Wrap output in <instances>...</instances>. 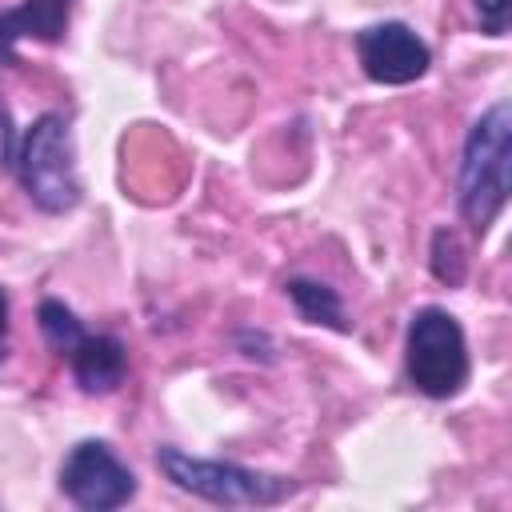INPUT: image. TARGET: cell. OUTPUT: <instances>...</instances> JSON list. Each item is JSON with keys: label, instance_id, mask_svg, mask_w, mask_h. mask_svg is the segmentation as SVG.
I'll return each instance as SVG.
<instances>
[{"label": "cell", "instance_id": "6da1fadb", "mask_svg": "<svg viewBox=\"0 0 512 512\" xmlns=\"http://www.w3.org/2000/svg\"><path fill=\"white\" fill-rule=\"evenodd\" d=\"M508 164H512V104L496 100L472 120L460 148V172H456L460 216L476 236H484L508 204V192H512Z\"/></svg>", "mask_w": 512, "mask_h": 512}, {"label": "cell", "instance_id": "7a4b0ae2", "mask_svg": "<svg viewBox=\"0 0 512 512\" xmlns=\"http://www.w3.org/2000/svg\"><path fill=\"white\" fill-rule=\"evenodd\" d=\"M156 468L164 472V480L172 488H180L196 500H208V504H224V508H272V504H284L300 488L292 476L244 468L236 460L192 456L176 444L156 448Z\"/></svg>", "mask_w": 512, "mask_h": 512}, {"label": "cell", "instance_id": "3957f363", "mask_svg": "<svg viewBox=\"0 0 512 512\" xmlns=\"http://www.w3.org/2000/svg\"><path fill=\"white\" fill-rule=\"evenodd\" d=\"M24 196L48 212V216H64L80 204V176H76V148H72V128L60 112H44L36 116L20 144H16V160H12Z\"/></svg>", "mask_w": 512, "mask_h": 512}, {"label": "cell", "instance_id": "277c9868", "mask_svg": "<svg viewBox=\"0 0 512 512\" xmlns=\"http://www.w3.org/2000/svg\"><path fill=\"white\" fill-rule=\"evenodd\" d=\"M472 360L460 320L440 308L424 304L408 316L404 332V376L408 384L428 400H452L468 384Z\"/></svg>", "mask_w": 512, "mask_h": 512}, {"label": "cell", "instance_id": "5b68a950", "mask_svg": "<svg viewBox=\"0 0 512 512\" xmlns=\"http://www.w3.org/2000/svg\"><path fill=\"white\" fill-rule=\"evenodd\" d=\"M60 492L84 512H112L136 496V472L108 440H80L60 464Z\"/></svg>", "mask_w": 512, "mask_h": 512}, {"label": "cell", "instance_id": "8992f818", "mask_svg": "<svg viewBox=\"0 0 512 512\" xmlns=\"http://www.w3.org/2000/svg\"><path fill=\"white\" fill-rule=\"evenodd\" d=\"M356 60L372 84L404 88L432 68V48L404 20H380L356 32Z\"/></svg>", "mask_w": 512, "mask_h": 512}, {"label": "cell", "instance_id": "52a82bcc", "mask_svg": "<svg viewBox=\"0 0 512 512\" xmlns=\"http://www.w3.org/2000/svg\"><path fill=\"white\" fill-rule=\"evenodd\" d=\"M72 8H76V0H20V4L4 8L0 12V64L16 68L20 64L16 48L24 40L60 44L68 32Z\"/></svg>", "mask_w": 512, "mask_h": 512}, {"label": "cell", "instance_id": "ba28073f", "mask_svg": "<svg viewBox=\"0 0 512 512\" xmlns=\"http://www.w3.org/2000/svg\"><path fill=\"white\" fill-rule=\"evenodd\" d=\"M68 368L88 396H108L128 376V348L112 332H84L68 352Z\"/></svg>", "mask_w": 512, "mask_h": 512}, {"label": "cell", "instance_id": "9c48e42d", "mask_svg": "<svg viewBox=\"0 0 512 512\" xmlns=\"http://www.w3.org/2000/svg\"><path fill=\"white\" fill-rule=\"evenodd\" d=\"M284 292L296 304L304 324H320V328H332V332H348L352 328L348 316H344V300H340V292L332 284L312 280V276H292L284 284Z\"/></svg>", "mask_w": 512, "mask_h": 512}, {"label": "cell", "instance_id": "30bf717a", "mask_svg": "<svg viewBox=\"0 0 512 512\" xmlns=\"http://www.w3.org/2000/svg\"><path fill=\"white\" fill-rule=\"evenodd\" d=\"M36 320H40V332H44V340H48V348H52L56 356H68V352L76 348V340L88 332V328L80 324V316H76L64 300H56V296L40 300Z\"/></svg>", "mask_w": 512, "mask_h": 512}, {"label": "cell", "instance_id": "8fae6325", "mask_svg": "<svg viewBox=\"0 0 512 512\" xmlns=\"http://www.w3.org/2000/svg\"><path fill=\"white\" fill-rule=\"evenodd\" d=\"M428 268L440 284L456 288L464 284V272H468V256H464V244L452 228H436L432 232V244H428Z\"/></svg>", "mask_w": 512, "mask_h": 512}, {"label": "cell", "instance_id": "7c38bea8", "mask_svg": "<svg viewBox=\"0 0 512 512\" xmlns=\"http://www.w3.org/2000/svg\"><path fill=\"white\" fill-rule=\"evenodd\" d=\"M476 20L488 36H504L508 32V0H472Z\"/></svg>", "mask_w": 512, "mask_h": 512}, {"label": "cell", "instance_id": "4fadbf2b", "mask_svg": "<svg viewBox=\"0 0 512 512\" xmlns=\"http://www.w3.org/2000/svg\"><path fill=\"white\" fill-rule=\"evenodd\" d=\"M16 160V136H12V112L4 104V92H0V176L12 168Z\"/></svg>", "mask_w": 512, "mask_h": 512}, {"label": "cell", "instance_id": "5bb4252c", "mask_svg": "<svg viewBox=\"0 0 512 512\" xmlns=\"http://www.w3.org/2000/svg\"><path fill=\"white\" fill-rule=\"evenodd\" d=\"M236 344H240V352L248 356V360H272V340L264 336V332H252V328H244V332H236Z\"/></svg>", "mask_w": 512, "mask_h": 512}, {"label": "cell", "instance_id": "9a60e30c", "mask_svg": "<svg viewBox=\"0 0 512 512\" xmlns=\"http://www.w3.org/2000/svg\"><path fill=\"white\" fill-rule=\"evenodd\" d=\"M8 356V292L0 288V360Z\"/></svg>", "mask_w": 512, "mask_h": 512}]
</instances>
